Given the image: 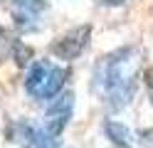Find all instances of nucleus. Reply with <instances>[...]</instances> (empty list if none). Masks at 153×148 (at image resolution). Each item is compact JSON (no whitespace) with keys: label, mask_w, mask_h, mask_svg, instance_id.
Segmentation results:
<instances>
[{"label":"nucleus","mask_w":153,"mask_h":148,"mask_svg":"<svg viewBox=\"0 0 153 148\" xmlns=\"http://www.w3.org/2000/svg\"><path fill=\"white\" fill-rule=\"evenodd\" d=\"M126 3L128 0H97V5H101V7H121Z\"/></svg>","instance_id":"nucleus-10"},{"label":"nucleus","mask_w":153,"mask_h":148,"mask_svg":"<svg viewBox=\"0 0 153 148\" xmlns=\"http://www.w3.org/2000/svg\"><path fill=\"white\" fill-rule=\"evenodd\" d=\"M74 106H76V96L72 89H64L59 96H54L50 104L42 106V116L40 121L50 133L62 136L67 128H69L72 118H74Z\"/></svg>","instance_id":"nucleus-6"},{"label":"nucleus","mask_w":153,"mask_h":148,"mask_svg":"<svg viewBox=\"0 0 153 148\" xmlns=\"http://www.w3.org/2000/svg\"><path fill=\"white\" fill-rule=\"evenodd\" d=\"M72 79V67L54 57H35L22 69V91L32 104L45 106L59 96Z\"/></svg>","instance_id":"nucleus-2"},{"label":"nucleus","mask_w":153,"mask_h":148,"mask_svg":"<svg viewBox=\"0 0 153 148\" xmlns=\"http://www.w3.org/2000/svg\"><path fill=\"white\" fill-rule=\"evenodd\" d=\"M136 146L138 148H153V126L136 131Z\"/></svg>","instance_id":"nucleus-8"},{"label":"nucleus","mask_w":153,"mask_h":148,"mask_svg":"<svg viewBox=\"0 0 153 148\" xmlns=\"http://www.w3.org/2000/svg\"><path fill=\"white\" fill-rule=\"evenodd\" d=\"M50 7V0H7V15H10L13 30L22 37L45 32Z\"/></svg>","instance_id":"nucleus-4"},{"label":"nucleus","mask_w":153,"mask_h":148,"mask_svg":"<svg viewBox=\"0 0 153 148\" xmlns=\"http://www.w3.org/2000/svg\"><path fill=\"white\" fill-rule=\"evenodd\" d=\"M143 77V54L136 45H121L91 64L87 89L106 114H119L133 104Z\"/></svg>","instance_id":"nucleus-1"},{"label":"nucleus","mask_w":153,"mask_h":148,"mask_svg":"<svg viewBox=\"0 0 153 148\" xmlns=\"http://www.w3.org/2000/svg\"><path fill=\"white\" fill-rule=\"evenodd\" d=\"M101 136L106 138V143L111 148H133L136 146V131L126 121H119V118H111V116H106L101 121Z\"/></svg>","instance_id":"nucleus-7"},{"label":"nucleus","mask_w":153,"mask_h":148,"mask_svg":"<svg viewBox=\"0 0 153 148\" xmlns=\"http://www.w3.org/2000/svg\"><path fill=\"white\" fill-rule=\"evenodd\" d=\"M89 45H91V25H76V27L64 30L62 35H57L47 45V52L57 62L72 64V62H76V59H82L87 54Z\"/></svg>","instance_id":"nucleus-5"},{"label":"nucleus","mask_w":153,"mask_h":148,"mask_svg":"<svg viewBox=\"0 0 153 148\" xmlns=\"http://www.w3.org/2000/svg\"><path fill=\"white\" fill-rule=\"evenodd\" d=\"M141 84L146 89V96H148V104L153 106V67L143 69V77H141Z\"/></svg>","instance_id":"nucleus-9"},{"label":"nucleus","mask_w":153,"mask_h":148,"mask_svg":"<svg viewBox=\"0 0 153 148\" xmlns=\"http://www.w3.org/2000/svg\"><path fill=\"white\" fill-rule=\"evenodd\" d=\"M5 136L10 143L20 148H64L62 136L50 133L40 118H32V116H17L13 121H7Z\"/></svg>","instance_id":"nucleus-3"}]
</instances>
